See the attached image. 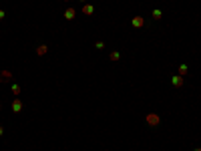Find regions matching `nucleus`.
<instances>
[{"label": "nucleus", "instance_id": "obj_1", "mask_svg": "<svg viewBox=\"0 0 201 151\" xmlns=\"http://www.w3.org/2000/svg\"><path fill=\"white\" fill-rule=\"evenodd\" d=\"M145 121L149 123V125H151V127H157L161 119H159V115H155V113H149V115L145 117Z\"/></svg>", "mask_w": 201, "mask_h": 151}, {"label": "nucleus", "instance_id": "obj_7", "mask_svg": "<svg viewBox=\"0 0 201 151\" xmlns=\"http://www.w3.org/2000/svg\"><path fill=\"white\" fill-rule=\"evenodd\" d=\"M12 111H14V113H20V111H22V103H20L18 99L12 103Z\"/></svg>", "mask_w": 201, "mask_h": 151}, {"label": "nucleus", "instance_id": "obj_11", "mask_svg": "<svg viewBox=\"0 0 201 151\" xmlns=\"http://www.w3.org/2000/svg\"><path fill=\"white\" fill-rule=\"evenodd\" d=\"M179 75H181V77L187 75V65H181V67H179Z\"/></svg>", "mask_w": 201, "mask_h": 151}, {"label": "nucleus", "instance_id": "obj_12", "mask_svg": "<svg viewBox=\"0 0 201 151\" xmlns=\"http://www.w3.org/2000/svg\"><path fill=\"white\" fill-rule=\"evenodd\" d=\"M12 95H20V87L18 85H12Z\"/></svg>", "mask_w": 201, "mask_h": 151}, {"label": "nucleus", "instance_id": "obj_3", "mask_svg": "<svg viewBox=\"0 0 201 151\" xmlns=\"http://www.w3.org/2000/svg\"><path fill=\"white\" fill-rule=\"evenodd\" d=\"M143 24H145V18H143V16H133V26L135 28H143Z\"/></svg>", "mask_w": 201, "mask_h": 151}, {"label": "nucleus", "instance_id": "obj_6", "mask_svg": "<svg viewBox=\"0 0 201 151\" xmlns=\"http://www.w3.org/2000/svg\"><path fill=\"white\" fill-rule=\"evenodd\" d=\"M83 12H85L87 16H90V14L95 12V6H90V4H83Z\"/></svg>", "mask_w": 201, "mask_h": 151}, {"label": "nucleus", "instance_id": "obj_13", "mask_svg": "<svg viewBox=\"0 0 201 151\" xmlns=\"http://www.w3.org/2000/svg\"><path fill=\"white\" fill-rule=\"evenodd\" d=\"M95 48H105V42H103V40H97V42H95Z\"/></svg>", "mask_w": 201, "mask_h": 151}, {"label": "nucleus", "instance_id": "obj_2", "mask_svg": "<svg viewBox=\"0 0 201 151\" xmlns=\"http://www.w3.org/2000/svg\"><path fill=\"white\" fill-rule=\"evenodd\" d=\"M10 79H12L10 70H0V83H8Z\"/></svg>", "mask_w": 201, "mask_h": 151}, {"label": "nucleus", "instance_id": "obj_14", "mask_svg": "<svg viewBox=\"0 0 201 151\" xmlns=\"http://www.w3.org/2000/svg\"><path fill=\"white\" fill-rule=\"evenodd\" d=\"M2 18H4V10H0V20H2Z\"/></svg>", "mask_w": 201, "mask_h": 151}, {"label": "nucleus", "instance_id": "obj_9", "mask_svg": "<svg viewBox=\"0 0 201 151\" xmlns=\"http://www.w3.org/2000/svg\"><path fill=\"white\" fill-rule=\"evenodd\" d=\"M161 16H163V12L159 10V8H155V10H153V18H155V20H161Z\"/></svg>", "mask_w": 201, "mask_h": 151}, {"label": "nucleus", "instance_id": "obj_16", "mask_svg": "<svg viewBox=\"0 0 201 151\" xmlns=\"http://www.w3.org/2000/svg\"><path fill=\"white\" fill-rule=\"evenodd\" d=\"M80 2H83V4H85V2H87V0H80Z\"/></svg>", "mask_w": 201, "mask_h": 151}, {"label": "nucleus", "instance_id": "obj_8", "mask_svg": "<svg viewBox=\"0 0 201 151\" xmlns=\"http://www.w3.org/2000/svg\"><path fill=\"white\" fill-rule=\"evenodd\" d=\"M46 50H48V47H46V45H40V47L36 48V55H40V57H42V55H46Z\"/></svg>", "mask_w": 201, "mask_h": 151}, {"label": "nucleus", "instance_id": "obj_10", "mask_svg": "<svg viewBox=\"0 0 201 151\" xmlns=\"http://www.w3.org/2000/svg\"><path fill=\"white\" fill-rule=\"evenodd\" d=\"M109 58H111V60H119V58H121V55H119L117 50H113L111 55H109Z\"/></svg>", "mask_w": 201, "mask_h": 151}, {"label": "nucleus", "instance_id": "obj_17", "mask_svg": "<svg viewBox=\"0 0 201 151\" xmlns=\"http://www.w3.org/2000/svg\"><path fill=\"white\" fill-rule=\"evenodd\" d=\"M195 151H201V147H199V149H195Z\"/></svg>", "mask_w": 201, "mask_h": 151}, {"label": "nucleus", "instance_id": "obj_15", "mask_svg": "<svg viewBox=\"0 0 201 151\" xmlns=\"http://www.w3.org/2000/svg\"><path fill=\"white\" fill-rule=\"evenodd\" d=\"M0 135H4V129H2V127H0Z\"/></svg>", "mask_w": 201, "mask_h": 151}, {"label": "nucleus", "instance_id": "obj_5", "mask_svg": "<svg viewBox=\"0 0 201 151\" xmlns=\"http://www.w3.org/2000/svg\"><path fill=\"white\" fill-rule=\"evenodd\" d=\"M75 16H77V10H75V8H67V10H65V18H67V20H73Z\"/></svg>", "mask_w": 201, "mask_h": 151}, {"label": "nucleus", "instance_id": "obj_4", "mask_svg": "<svg viewBox=\"0 0 201 151\" xmlns=\"http://www.w3.org/2000/svg\"><path fill=\"white\" fill-rule=\"evenodd\" d=\"M171 83H173V87H183V77H181V75H175V77H173V79H171Z\"/></svg>", "mask_w": 201, "mask_h": 151}]
</instances>
